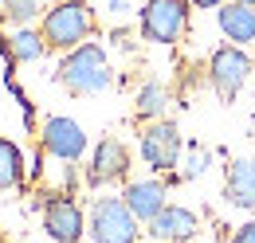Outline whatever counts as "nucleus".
Wrapping results in <instances>:
<instances>
[{
	"label": "nucleus",
	"mask_w": 255,
	"mask_h": 243,
	"mask_svg": "<svg viewBox=\"0 0 255 243\" xmlns=\"http://www.w3.org/2000/svg\"><path fill=\"white\" fill-rule=\"evenodd\" d=\"M39 35L47 43V51H75L79 43H87L95 35V12L87 0H59L43 12Z\"/></svg>",
	"instance_id": "2"
},
{
	"label": "nucleus",
	"mask_w": 255,
	"mask_h": 243,
	"mask_svg": "<svg viewBox=\"0 0 255 243\" xmlns=\"http://www.w3.org/2000/svg\"><path fill=\"white\" fill-rule=\"evenodd\" d=\"M47 4H59V0H47Z\"/></svg>",
	"instance_id": "23"
},
{
	"label": "nucleus",
	"mask_w": 255,
	"mask_h": 243,
	"mask_svg": "<svg viewBox=\"0 0 255 243\" xmlns=\"http://www.w3.org/2000/svg\"><path fill=\"white\" fill-rule=\"evenodd\" d=\"M240 4H252V8H255V0H240Z\"/></svg>",
	"instance_id": "22"
},
{
	"label": "nucleus",
	"mask_w": 255,
	"mask_h": 243,
	"mask_svg": "<svg viewBox=\"0 0 255 243\" xmlns=\"http://www.w3.org/2000/svg\"><path fill=\"white\" fill-rule=\"evenodd\" d=\"M216 28L228 43L236 47H252L255 43V8L252 4H240V0H224L216 8Z\"/></svg>",
	"instance_id": "13"
},
{
	"label": "nucleus",
	"mask_w": 255,
	"mask_h": 243,
	"mask_svg": "<svg viewBox=\"0 0 255 243\" xmlns=\"http://www.w3.org/2000/svg\"><path fill=\"white\" fill-rule=\"evenodd\" d=\"M55 79H59L71 94H83V98L110 91L114 71H110V55H106V47H98V43H91V39L79 43L75 51H67V55H63L59 71H55Z\"/></svg>",
	"instance_id": "1"
},
{
	"label": "nucleus",
	"mask_w": 255,
	"mask_h": 243,
	"mask_svg": "<svg viewBox=\"0 0 255 243\" xmlns=\"http://www.w3.org/2000/svg\"><path fill=\"white\" fill-rule=\"evenodd\" d=\"M4 4V20L16 28H32V20H39V0H0Z\"/></svg>",
	"instance_id": "17"
},
{
	"label": "nucleus",
	"mask_w": 255,
	"mask_h": 243,
	"mask_svg": "<svg viewBox=\"0 0 255 243\" xmlns=\"http://www.w3.org/2000/svg\"><path fill=\"white\" fill-rule=\"evenodd\" d=\"M20 181H24V153H20L16 141L0 137V192L16 188Z\"/></svg>",
	"instance_id": "16"
},
{
	"label": "nucleus",
	"mask_w": 255,
	"mask_h": 243,
	"mask_svg": "<svg viewBox=\"0 0 255 243\" xmlns=\"http://www.w3.org/2000/svg\"><path fill=\"white\" fill-rule=\"evenodd\" d=\"M189 4H192V8H220L224 0H189Z\"/></svg>",
	"instance_id": "21"
},
{
	"label": "nucleus",
	"mask_w": 255,
	"mask_h": 243,
	"mask_svg": "<svg viewBox=\"0 0 255 243\" xmlns=\"http://www.w3.org/2000/svg\"><path fill=\"white\" fill-rule=\"evenodd\" d=\"M106 12H110V16H122V12H126V0H106Z\"/></svg>",
	"instance_id": "20"
},
{
	"label": "nucleus",
	"mask_w": 255,
	"mask_h": 243,
	"mask_svg": "<svg viewBox=\"0 0 255 243\" xmlns=\"http://www.w3.org/2000/svg\"><path fill=\"white\" fill-rule=\"evenodd\" d=\"M122 200H126V208L141 224H149L153 216L169 204V184L161 181V177H145V181H129L126 192H122Z\"/></svg>",
	"instance_id": "12"
},
{
	"label": "nucleus",
	"mask_w": 255,
	"mask_h": 243,
	"mask_svg": "<svg viewBox=\"0 0 255 243\" xmlns=\"http://www.w3.org/2000/svg\"><path fill=\"white\" fill-rule=\"evenodd\" d=\"M169 102H173L169 87H165V83H157V79H149V83H141V87H137V94H133V118L149 125V122L165 118Z\"/></svg>",
	"instance_id": "14"
},
{
	"label": "nucleus",
	"mask_w": 255,
	"mask_h": 243,
	"mask_svg": "<svg viewBox=\"0 0 255 243\" xmlns=\"http://www.w3.org/2000/svg\"><path fill=\"white\" fill-rule=\"evenodd\" d=\"M137 145H141V161H145L153 173H177L181 153H185V137H181L177 122L157 118V122H149V125L141 129Z\"/></svg>",
	"instance_id": "6"
},
{
	"label": "nucleus",
	"mask_w": 255,
	"mask_h": 243,
	"mask_svg": "<svg viewBox=\"0 0 255 243\" xmlns=\"http://www.w3.org/2000/svg\"><path fill=\"white\" fill-rule=\"evenodd\" d=\"M252 59H255V55H252Z\"/></svg>",
	"instance_id": "25"
},
{
	"label": "nucleus",
	"mask_w": 255,
	"mask_h": 243,
	"mask_svg": "<svg viewBox=\"0 0 255 243\" xmlns=\"http://www.w3.org/2000/svg\"><path fill=\"white\" fill-rule=\"evenodd\" d=\"M252 75H255V59L244 47H236V43H220L208 55V83H212V91L220 94V102H232L252 83Z\"/></svg>",
	"instance_id": "5"
},
{
	"label": "nucleus",
	"mask_w": 255,
	"mask_h": 243,
	"mask_svg": "<svg viewBox=\"0 0 255 243\" xmlns=\"http://www.w3.org/2000/svg\"><path fill=\"white\" fill-rule=\"evenodd\" d=\"M39 145H43L47 157H55V161H79V157L87 153V129H83L75 118L55 114V118L43 122V129H39Z\"/></svg>",
	"instance_id": "8"
},
{
	"label": "nucleus",
	"mask_w": 255,
	"mask_h": 243,
	"mask_svg": "<svg viewBox=\"0 0 255 243\" xmlns=\"http://www.w3.org/2000/svg\"><path fill=\"white\" fill-rule=\"evenodd\" d=\"M129 177V149L118 137H102L91 153V165H87V181L91 184H118Z\"/></svg>",
	"instance_id": "9"
},
{
	"label": "nucleus",
	"mask_w": 255,
	"mask_h": 243,
	"mask_svg": "<svg viewBox=\"0 0 255 243\" xmlns=\"http://www.w3.org/2000/svg\"><path fill=\"white\" fill-rule=\"evenodd\" d=\"M137 4H145V0H137Z\"/></svg>",
	"instance_id": "24"
},
{
	"label": "nucleus",
	"mask_w": 255,
	"mask_h": 243,
	"mask_svg": "<svg viewBox=\"0 0 255 243\" xmlns=\"http://www.w3.org/2000/svg\"><path fill=\"white\" fill-rule=\"evenodd\" d=\"M189 0H145L141 12H137V35L145 43H157V47H169L177 39H185L189 31Z\"/></svg>",
	"instance_id": "3"
},
{
	"label": "nucleus",
	"mask_w": 255,
	"mask_h": 243,
	"mask_svg": "<svg viewBox=\"0 0 255 243\" xmlns=\"http://www.w3.org/2000/svg\"><path fill=\"white\" fill-rule=\"evenodd\" d=\"M43 232L55 243H79L87 236V212L71 192H55L43 200Z\"/></svg>",
	"instance_id": "7"
},
{
	"label": "nucleus",
	"mask_w": 255,
	"mask_h": 243,
	"mask_svg": "<svg viewBox=\"0 0 255 243\" xmlns=\"http://www.w3.org/2000/svg\"><path fill=\"white\" fill-rule=\"evenodd\" d=\"M145 232L157 243H189V240H196V232H200V216L192 212V208H185V204H165V208L145 224Z\"/></svg>",
	"instance_id": "10"
},
{
	"label": "nucleus",
	"mask_w": 255,
	"mask_h": 243,
	"mask_svg": "<svg viewBox=\"0 0 255 243\" xmlns=\"http://www.w3.org/2000/svg\"><path fill=\"white\" fill-rule=\"evenodd\" d=\"M87 236L95 243H137L141 220L126 208L122 196H98L87 216Z\"/></svg>",
	"instance_id": "4"
},
{
	"label": "nucleus",
	"mask_w": 255,
	"mask_h": 243,
	"mask_svg": "<svg viewBox=\"0 0 255 243\" xmlns=\"http://www.w3.org/2000/svg\"><path fill=\"white\" fill-rule=\"evenodd\" d=\"M232 243H255V220L240 224V228H236V236H232Z\"/></svg>",
	"instance_id": "19"
},
{
	"label": "nucleus",
	"mask_w": 255,
	"mask_h": 243,
	"mask_svg": "<svg viewBox=\"0 0 255 243\" xmlns=\"http://www.w3.org/2000/svg\"><path fill=\"white\" fill-rule=\"evenodd\" d=\"M208 165H212V149L192 145L189 157H185V161H181V169H177V177H181V181H196V177H204V173H208Z\"/></svg>",
	"instance_id": "18"
},
{
	"label": "nucleus",
	"mask_w": 255,
	"mask_h": 243,
	"mask_svg": "<svg viewBox=\"0 0 255 243\" xmlns=\"http://www.w3.org/2000/svg\"><path fill=\"white\" fill-rule=\"evenodd\" d=\"M43 51H47V43L35 28H16L8 35V55L16 63H35V59H43Z\"/></svg>",
	"instance_id": "15"
},
{
	"label": "nucleus",
	"mask_w": 255,
	"mask_h": 243,
	"mask_svg": "<svg viewBox=\"0 0 255 243\" xmlns=\"http://www.w3.org/2000/svg\"><path fill=\"white\" fill-rule=\"evenodd\" d=\"M224 200L232 208H255V157H232L224 165Z\"/></svg>",
	"instance_id": "11"
}]
</instances>
